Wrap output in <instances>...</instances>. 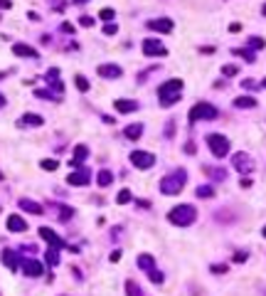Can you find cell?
<instances>
[{
  "instance_id": "1",
  "label": "cell",
  "mask_w": 266,
  "mask_h": 296,
  "mask_svg": "<svg viewBox=\"0 0 266 296\" xmlns=\"http://www.w3.org/2000/svg\"><path fill=\"white\" fill-rule=\"evenodd\" d=\"M185 180H187V173H185L182 168H177V171L168 173V176L160 180V193H163V195H177V193L185 188Z\"/></svg>"
},
{
  "instance_id": "2",
  "label": "cell",
  "mask_w": 266,
  "mask_h": 296,
  "mask_svg": "<svg viewBox=\"0 0 266 296\" xmlns=\"http://www.w3.org/2000/svg\"><path fill=\"white\" fill-rule=\"evenodd\" d=\"M180 91H182V79H170V82H165V84L158 89L160 104H163V106L177 104V101H180Z\"/></svg>"
},
{
  "instance_id": "3",
  "label": "cell",
  "mask_w": 266,
  "mask_h": 296,
  "mask_svg": "<svg viewBox=\"0 0 266 296\" xmlns=\"http://www.w3.org/2000/svg\"><path fill=\"white\" fill-rule=\"evenodd\" d=\"M168 220L173 225H177V227H187V225H192L197 220V210L192 205H177V207H173L168 212Z\"/></svg>"
},
{
  "instance_id": "4",
  "label": "cell",
  "mask_w": 266,
  "mask_h": 296,
  "mask_svg": "<svg viewBox=\"0 0 266 296\" xmlns=\"http://www.w3.org/2000/svg\"><path fill=\"white\" fill-rule=\"evenodd\" d=\"M207 146H209V151L214 153V158H224L229 153V141L222 133H209L207 136Z\"/></svg>"
},
{
  "instance_id": "5",
  "label": "cell",
  "mask_w": 266,
  "mask_h": 296,
  "mask_svg": "<svg viewBox=\"0 0 266 296\" xmlns=\"http://www.w3.org/2000/svg\"><path fill=\"white\" fill-rule=\"evenodd\" d=\"M217 116V109L212 106V104H207V101H197L192 109H190V114H187V118L190 121H209V118H214Z\"/></svg>"
},
{
  "instance_id": "6",
  "label": "cell",
  "mask_w": 266,
  "mask_h": 296,
  "mask_svg": "<svg viewBox=\"0 0 266 296\" xmlns=\"http://www.w3.org/2000/svg\"><path fill=\"white\" fill-rule=\"evenodd\" d=\"M131 163L138 168V171H148L155 166V156L153 153H146V151H133L131 153Z\"/></svg>"
},
{
  "instance_id": "7",
  "label": "cell",
  "mask_w": 266,
  "mask_h": 296,
  "mask_svg": "<svg viewBox=\"0 0 266 296\" xmlns=\"http://www.w3.org/2000/svg\"><path fill=\"white\" fill-rule=\"evenodd\" d=\"M232 166H234L241 176H246V173L254 171V163H251L249 153H234V156H232Z\"/></svg>"
},
{
  "instance_id": "8",
  "label": "cell",
  "mask_w": 266,
  "mask_h": 296,
  "mask_svg": "<svg viewBox=\"0 0 266 296\" xmlns=\"http://www.w3.org/2000/svg\"><path fill=\"white\" fill-rule=\"evenodd\" d=\"M143 55H148V57H165V55H168V47L160 45L158 40H146V42H143Z\"/></svg>"
},
{
  "instance_id": "9",
  "label": "cell",
  "mask_w": 266,
  "mask_h": 296,
  "mask_svg": "<svg viewBox=\"0 0 266 296\" xmlns=\"http://www.w3.org/2000/svg\"><path fill=\"white\" fill-rule=\"evenodd\" d=\"M148 25V30H153V32H173V20L170 18H155V20H150V23H146Z\"/></svg>"
},
{
  "instance_id": "10",
  "label": "cell",
  "mask_w": 266,
  "mask_h": 296,
  "mask_svg": "<svg viewBox=\"0 0 266 296\" xmlns=\"http://www.w3.org/2000/svg\"><path fill=\"white\" fill-rule=\"evenodd\" d=\"M87 156H89V148H87L84 143H79V146L74 148V156H72L69 166H72V168H82V166H84V161H87Z\"/></svg>"
},
{
  "instance_id": "11",
  "label": "cell",
  "mask_w": 266,
  "mask_h": 296,
  "mask_svg": "<svg viewBox=\"0 0 266 296\" xmlns=\"http://www.w3.org/2000/svg\"><path fill=\"white\" fill-rule=\"evenodd\" d=\"M89 178H91V173H89L87 168H79L77 173H69L67 183H69V185H74V188H79V185H87V183H89Z\"/></svg>"
},
{
  "instance_id": "12",
  "label": "cell",
  "mask_w": 266,
  "mask_h": 296,
  "mask_svg": "<svg viewBox=\"0 0 266 296\" xmlns=\"http://www.w3.org/2000/svg\"><path fill=\"white\" fill-rule=\"evenodd\" d=\"M40 237H42V239H47V244H50L52 249H59V247H64V242L59 239V235H57V232H52L50 227H40Z\"/></svg>"
},
{
  "instance_id": "13",
  "label": "cell",
  "mask_w": 266,
  "mask_h": 296,
  "mask_svg": "<svg viewBox=\"0 0 266 296\" xmlns=\"http://www.w3.org/2000/svg\"><path fill=\"white\" fill-rule=\"evenodd\" d=\"M96 72H99V77H106V79H118L123 74L118 64H99Z\"/></svg>"
},
{
  "instance_id": "14",
  "label": "cell",
  "mask_w": 266,
  "mask_h": 296,
  "mask_svg": "<svg viewBox=\"0 0 266 296\" xmlns=\"http://www.w3.org/2000/svg\"><path fill=\"white\" fill-rule=\"evenodd\" d=\"M23 271H25L28 276H40V274L45 271V266H42L37 259H23Z\"/></svg>"
},
{
  "instance_id": "15",
  "label": "cell",
  "mask_w": 266,
  "mask_h": 296,
  "mask_svg": "<svg viewBox=\"0 0 266 296\" xmlns=\"http://www.w3.org/2000/svg\"><path fill=\"white\" fill-rule=\"evenodd\" d=\"M47 82H50V87L57 91V96L64 91V84L59 82V69H50V72H47Z\"/></svg>"
},
{
  "instance_id": "16",
  "label": "cell",
  "mask_w": 266,
  "mask_h": 296,
  "mask_svg": "<svg viewBox=\"0 0 266 296\" xmlns=\"http://www.w3.org/2000/svg\"><path fill=\"white\" fill-rule=\"evenodd\" d=\"M8 230H10V232H25V230H28V222H25L20 215H10V217H8Z\"/></svg>"
},
{
  "instance_id": "17",
  "label": "cell",
  "mask_w": 266,
  "mask_h": 296,
  "mask_svg": "<svg viewBox=\"0 0 266 296\" xmlns=\"http://www.w3.org/2000/svg\"><path fill=\"white\" fill-rule=\"evenodd\" d=\"M3 264H5L8 269H13V271H15V269L20 266V257H18L13 249H3Z\"/></svg>"
},
{
  "instance_id": "18",
  "label": "cell",
  "mask_w": 266,
  "mask_h": 296,
  "mask_svg": "<svg viewBox=\"0 0 266 296\" xmlns=\"http://www.w3.org/2000/svg\"><path fill=\"white\" fill-rule=\"evenodd\" d=\"M114 106H116V111H118V114H131V111H136V109H138V104H136V101H131V99H118V101H114Z\"/></svg>"
},
{
  "instance_id": "19",
  "label": "cell",
  "mask_w": 266,
  "mask_h": 296,
  "mask_svg": "<svg viewBox=\"0 0 266 296\" xmlns=\"http://www.w3.org/2000/svg\"><path fill=\"white\" fill-rule=\"evenodd\" d=\"M13 52H15L18 57H37V50L30 47V45H23V42L13 45Z\"/></svg>"
},
{
  "instance_id": "20",
  "label": "cell",
  "mask_w": 266,
  "mask_h": 296,
  "mask_svg": "<svg viewBox=\"0 0 266 296\" xmlns=\"http://www.w3.org/2000/svg\"><path fill=\"white\" fill-rule=\"evenodd\" d=\"M18 205H20V210H25V212H32V215H42V205H40V203H32V200L23 198Z\"/></svg>"
},
{
  "instance_id": "21",
  "label": "cell",
  "mask_w": 266,
  "mask_h": 296,
  "mask_svg": "<svg viewBox=\"0 0 266 296\" xmlns=\"http://www.w3.org/2000/svg\"><path fill=\"white\" fill-rule=\"evenodd\" d=\"M138 266H141L146 274H150V271L155 269V259H153L150 254H138Z\"/></svg>"
},
{
  "instance_id": "22",
  "label": "cell",
  "mask_w": 266,
  "mask_h": 296,
  "mask_svg": "<svg viewBox=\"0 0 266 296\" xmlns=\"http://www.w3.org/2000/svg\"><path fill=\"white\" fill-rule=\"evenodd\" d=\"M42 123H45V118L40 114H25L20 118V126H42Z\"/></svg>"
},
{
  "instance_id": "23",
  "label": "cell",
  "mask_w": 266,
  "mask_h": 296,
  "mask_svg": "<svg viewBox=\"0 0 266 296\" xmlns=\"http://www.w3.org/2000/svg\"><path fill=\"white\" fill-rule=\"evenodd\" d=\"M234 106H236V109H254V106H256V99H254V96H236V99H234Z\"/></svg>"
},
{
  "instance_id": "24",
  "label": "cell",
  "mask_w": 266,
  "mask_h": 296,
  "mask_svg": "<svg viewBox=\"0 0 266 296\" xmlns=\"http://www.w3.org/2000/svg\"><path fill=\"white\" fill-rule=\"evenodd\" d=\"M126 138H131V141H138L141 138V133H143V126L141 123H131V126H126Z\"/></svg>"
},
{
  "instance_id": "25",
  "label": "cell",
  "mask_w": 266,
  "mask_h": 296,
  "mask_svg": "<svg viewBox=\"0 0 266 296\" xmlns=\"http://www.w3.org/2000/svg\"><path fill=\"white\" fill-rule=\"evenodd\" d=\"M96 183H99L101 188L111 185V183H114V173H111V171H99V176H96Z\"/></svg>"
},
{
  "instance_id": "26",
  "label": "cell",
  "mask_w": 266,
  "mask_h": 296,
  "mask_svg": "<svg viewBox=\"0 0 266 296\" xmlns=\"http://www.w3.org/2000/svg\"><path fill=\"white\" fill-rule=\"evenodd\" d=\"M126 296H143L141 286H138L133 279H126Z\"/></svg>"
},
{
  "instance_id": "27",
  "label": "cell",
  "mask_w": 266,
  "mask_h": 296,
  "mask_svg": "<svg viewBox=\"0 0 266 296\" xmlns=\"http://www.w3.org/2000/svg\"><path fill=\"white\" fill-rule=\"evenodd\" d=\"M35 96H37V99H50V101H59V96H57V94H52V91H47V89H35Z\"/></svg>"
},
{
  "instance_id": "28",
  "label": "cell",
  "mask_w": 266,
  "mask_h": 296,
  "mask_svg": "<svg viewBox=\"0 0 266 296\" xmlns=\"http://www.w3.org/2000/svg\"><path fill=\"white\" fill-rule=\"evenodd\" d=\"M232 55H236V57H244L246 62H254V59H256L251 50H241V47H239V50H232Z\"/></svg>"
},
{
  "instance_id": "29",
  "label": "cell",
  "mask_w": 266,
  "mask_h": 296,
  "mask_svg": "<svg viewBox=\"0 0 266 296\" xmlns=\"http://www.w3.org/2000/svg\"><path fill=\"white\" fill-rule=\"evenodd\" d=\"M74 82H77V89H79V91H89V82H87V77H84V74H77V77H74Z\"/></svg>"
},
{
  "instance_id": "30",
  "label": "cell",
  "mask_w": 266,
  "mask_h": 296,
  "mask_svg": "<svg viewBox=\"0 0 266 296\" xmlns=\"http://www.w3.org/2000/svg\"><path fill=\"white\" fill-rule=\"evenodd\" d=\"M214 195V188L212 185H200L197 188V198H212Z\"/></svg>"
},
{
  "instance_id": "31",
  "label": "cell",
  "mask_w": 266,
  "mask_h": 296,
  "mask_svg": "<svg viewBox=\"0 0 266 296\" xmlns=\"http://www.w3.org/2000/svg\"><path fill=\"white\" fill-rule=\"evenodd\" d=\"M116 203H118V205H126V203H131V190H128V188H123V190L116 195Z\"/></svg>"
},
{
  "instance_id": "32",
  "label": "cell",
  "mask_w": 266,
  "mask_h": 296,
  "mask_svg": "<svg viewBox=\"0 0 266 296\" xmlns=\"http://www.w3.org/2000/svg\"><path fill=\"white\" fill-rule=\"evenodd\" d=\"M45 259H47V264H50V266H57V262H59V257H57V249H50V252L45 254Z\"/></svg>"
},
{
  "instance_id": "33",
  "label": "cell",
  "mask_w": 266,
  "mask_h": 296,
  "mask_svg": "<svg viewBox=\"0 0 266 296\" xmlns=\"http://www.w3.org/2000/svg\"><path fill=\"white\" fill-rule=\"evenodd\" d=\"M264 37H249V47H254V50H264Z\"/></svg>"
},
{
  "instance_id": "34",
  "label": "cell",
  "mask_w": 266,
  "mask_h": 296,
  "mask_svg": "<svg viewBox=\"0 0 266 296\" xmlns=\"http://www.w3.org/2000/svg\"><path fill=\"white\" fill-rule=\"evenodd\" d=\"M40 166H42L45 171H57V168H59V163H57V161H52V158H45Z\"/></svg>"
},
{
  "instance_id": "35",
  "label": "cell",
  "mask_w": 266,
  "mask_h": 296,
  "mask_svg": "<svg viewBox=\"0 0 266 296\" xmlns=\"http://www.w3.org/2000/svg\"><path fill=\"white\" fill-rule=\"evenodd\" d=\"M114 15H116V13H114V8H101V13H99V18H101V20H114Z\"/></svg>"
},
{
  "instance_id": "36",
  "label": "cell",
  "mask_w": 266,
  "mask_h": 296,
  "mask_svg": "<svg viewBox=\"0 0 266 296\" xmlns=\"http://www.w3.org/2000/svg\"><path fill=\"white\" fill-rule=\"evenodd\" d=\"M222 74H224V77H234V74H236V67H234V64H224V67H222Z\"/></svg>"
},
{
  "instance_id": "37",
  "label": "cell",
  "mask_w": 266,
  "mask_h": 296,
  "mask_svg": "<svg viewBox=\"0 0 266 296\" xmlns=\"http://www.w3.org/2000/svg\"><path fill=\"white\" fill-rule=\"evenodd\" d=\"M118 32V28L114 25V23H109V25H104V35H116Z\"/></svg>"
},
{
  "instance_id": "38",
  "label": "cell",
  "mask_w": 266,
  "mask_h": 296,
  "mask_svg": "<svg viewBox=\"0 0 266 296\" xmlns=\"http://www.w3.org/2000/svg\"><path fill=\"white\" fill-rule=\"evenodd\" d=\"M59 215H62V220H67V217H72L74 212H72V207H59Z\"/></svg>"
},
{
  "instance_id": "39",
  "label": "cell",
  "mask_w": 266,
  "mask_h": 296,
  "mask_svg": "<svg viewBox=\"0 0 266 296\" xmlns=\"http://www.w3.org/2000/svg\"><path fill=\"white\" fill-rule=\"evenodd\" d=\"M241 87H244V89H256V82H254V79H244Z\"/></svg>"
},
{
  "instance_id": "40",
  "label": "cell",
  "mask_w": 266,
  "mask_h": 296,
  "mask_svg": "<svg viewBox=\"0 0 266 296\" xmlns=\"http://www.w3.org/2000/svg\"><path fill=\"white\" fill-rule=\"evenodd\" d=\"M79 23H82L84 28H91V25H94V20H91V18H87V15H84V18H82Z\"/></svg>"
},
{
  "instance_id": "41",
  "label": "cell",
  "mask_w": 266,
  "mask_h": 296,
  "mask_svg": "<svg viewBox=\"0 0 266 296\" xmlns=\"http://www.w3.org/2000/svg\"><path fill=\"white\" fill-rule=\"evenodd\" d=\"M234 262H246V252H236V254H234Z\"/></svg>"
},
{
  "instance_id": "42",
  "label": "cell",
  "mask_w": 266,
  "mask_h": 296,
  "mask_svg": "<svg viewBox=\"0 0 266 296\" xmlns=\"http://www.w3.org/2000/svg\"><path fill=\"white\" fill-rule=\"evenodd\" d=\"M0 8H3V10H10L13 3H10V0H0Z\"/></svg>"
},
{
  "instance_id": "43",
  "label": "cell",
  "mask_w": 266,
  "mask_h": 296,
  "mask_svg": "<svg viewBox=\"0 0 266 296\" xmlns=\"http://www.w3.org/2000/svg\"><path fill=\"white\" fill-rule=\"evenodd\" d=\"M239 30H241L239 23H232V25H229V32H239Z\"/></svg>"
},
{
  "instance_id": "44",
  "label": "cell",
  "mask_w": 266,
  "mask_h": 296,
  "mask_svg": "<svg viewBox=\"0 0 266 296\" xmlns=\"http://www.w3.org/2000/svg\"><path fill=\"white\" fill-rule=\"evenodd\" d=\"M224 269H227V266H224V264H214V266H212V271H217V274H222V271H224Z\"/></svg>"
},
{
  "instance_id": "45",
  "label": "cell",
  "mask_w": 266,
  "mask_h": 296,
  "mask_svg": "<svg viewBox=\"0 0 266 296\" xmlns=\"http://www.w3.org/2000/svg\"><path fill=\"white\" fill-rule=\"evenodd\" d=\"M165 133H168V136H173V133H175V126H173V123H168V126H165Z\"/></svg>"
},
{
  "instance_id": "46",
  "label": "cell",
  "mask_w": 266,
  "mask_h": 296,
  "mask_svg": "<svg viewBox=\"0 0 266 296\" xmlns=\"http://www.w3.org/2000/svg\"><path fill=\"white\" fill-rule=\"evenodd\" d=\"M3 106H5V96H3V94H0V109H3Z\"/></svg>"
},
{
  "instance_id": "47",
  "label": "cell",
  "mask_w": 266,
  "mask_h": 296,
  "mask_svg": "<svg viewBox=\"0 0 266 296\" xmlns=\"http://www.w3.org/2000/svg\"><path fill=\"white\" fill-rule=\"evenodd\" d=\"M261 13H264V15H266V5H264V8H261Z\"/></svg>"
},
{
  "instance_id": "48",
  "label": "cell",
  "mask_w": 266,
  "mask_h": 296,
  "mask_svg": "<svg viewBox=\"0 0 266 296\" xmlns=\"http://www.w3.org/2000/svg\"><path fill=\"white\" fill-rule=\"evenodd\" d=\"M261 87H264V89H266V79H264V82H261Z\"/></svg>"
},
{
  "instance_id": "49",
  "label": "cell",
  "mask_w": 266,
  "mask_h": 296,
  "mask_svg": "<svg viewBox=\"0 0 266 296\" xmlns=\"http://www.w3.org/2000/svg\"><path fill=\"white\" fill-rule=\"evenodd\" d=\"M261 232H264V237H266V227H264V230H261Z\"/></svg>"
},
{
  "instance_id": "50",
  "label": "cell",
  "mask_w": 266,
  "mask_h": 296,
  "mask_svg": "<svg viewBox=\"0 0 266 296\" xmlns=\"http://www.w3.org/2000/svg\"><path fill=\"white\" fill-rule=\"evenodd\" d=\"M0 180H3V176H0Z\"/></svg>"
}]
</instances>
